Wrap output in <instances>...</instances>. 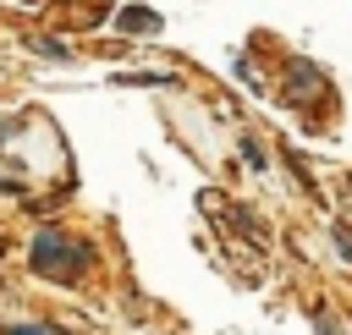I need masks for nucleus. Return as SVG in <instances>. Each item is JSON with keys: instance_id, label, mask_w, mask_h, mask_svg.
Segmentation results:
<instances>
[{"instance_id": "f257e3e1", "label": "nucleus", "mask_w": 352, "mask_h": 335, "mask_svg": "<svg viewBox=\"0 0 352 335\" xmlns=\"http://www.w3.org/2000/svg\"><path fill=\"white\" fill-rule=\"evenodd\" d=\"M28 264H33L38 275L77 280V275L88 269V242H77V236H60V231H38V236H33V253H28Z\"/></svg>"}, {"instance_id": "f03ea898", "label": "nucleus", "mask_w": 352, "mask_h": 335, "mask_svg": "<svg viewBox=\"0 0 352 335\" xmlns=\"http://www.w3.org/2000/svg\"><path fill=\"white\" fill-rule=\"evenodd\" d=\"M116 27H121V33H160V16H154L148 5H126V11L116 16Z\"/></svg>"}, {"instance_id": "7ed1b4c3", "label": "nucleus", "mask_w": 352, "mask_h": 335, "mask_svg": "<svg viewBox=\"0 0 352 335\" xmlns=\"http://www.w3.org/2000/svg\"><path fill=\"white\" fill-rule=\"evenodd\" d=\"M242 154H248V165H253V170H264V165H270V154H264V148H258V143H253V137H248V143H242Z\"/></svg>"}, {"instance_id": "20e7f679", "label": "nucleus", "mask_w": 352, "mask_h": 335, "mask_svg": "<svg viewBox=\"0 0 352 335\" xmlns=\"http://www.w3.org/2000/svg\"><path fill=\"white\" fill-rule=\"evenodd\" d=\"M6 335H60L55 324H16V330H6Z\"/></svg>"}, {"instance_id": "39448f33", "label": "nucleus", "mask_w": 352, "mask_h": 335, "mask_svg": "<svg viewBox=\"0 0 352 335\" xmlns=\"http://www.w3.org/2000/svg\"><path fill=\"white\" fill-rule=\"evenodd\" d=\"M314 324H319V335H341V324H336L330 313H314Z\"/></svg>"}]
</instances>
